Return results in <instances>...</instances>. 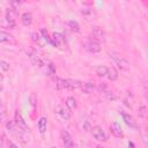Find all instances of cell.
Instances as JSON below:
<instances>
[{
	"label": "cell",
	"mask_w": 148,
	"mask_h": 148,
	"mask_svg": "<svg viewBox=\"0 0 148 148\" xmlns=\"http://www.w3.org/2000/svg\"><path fill=\"white\" fill-rule=\"evenodd\" d=\"M81 89H82V91H83L84 94H91V92L94 91V89H95V84H94V82H91V81L82 82Z\"/></svg>",
	"instance_id": "obj_12"
},
{
	"label": "cell",
	"mask_w": 148,
	"mask_h": 148,
	"mask_svg": "<svg viewBox=\"0 0 148 148\" xmlns=\"http://www.w3.org/2000/svg\"><path fill=\"white\" fill-rule=\"evenodd\" d=\"M0 43H14V38L6 31H0Z\"/></svg>",
	"instance_id": "obj_14"
},
{
	"label": "cell",
	"mask_w": 148,
	"mask_h": 148,
	"mask_svg": "<svg viewBox=\"0 0 148 148\" xmlns=\"http://www.w3.org/2000/svg\"><path fill=\"white\" fill-rule=\"evenodd\" d=\"M21 21H22V24L23 25L29 27L32 23V15H31V13H29V12L23 13L22 16H21Z\"/></svg>",
	"instance_id": "obj_13"
},
{
	"label": "cell",
	"mask_w": 148,
	"mask_h": 148,
	"mask_svg": "<svg viewBox=\"0 0 148 148\" xmlns=\"http://www.w3.org/2000/svg\"><path fill=\"white\" fill-rule=\"evenodd\" d=\"M56 87L58 89H68V82L67 80L65 79H60V77H57L56 79Z\"/></svg>",
	"instance_id": "obj_16"
},
{
	"label": "cell",
	"mask_w": 148,
	"mask_h": 148,
	"mask_svg": "<svg viewBox=\"0 0 148 148\" xmlns=\"http://www.w3.org/2000/svg\"><path fill=\"white\" fill-rule=\"evenodd\" d=\"M8 148H18L14 142H12V141H8Z\"/></svg>",
	"instance_id": "obj_30"
},
{
	"label": "cell",
	"mask_w": 148,
	"mask_h": 148,
	"mask_svg": "<svg viewBox=\"0 0 148 148\" xmlns=\"http://www.w3.org/2000/svg\"><path fill=\"white\" fill-rule=\"evenodd\" d=\"M9 67V62H7L6 60H0V69H2L3 72H8Z\"/></svg>",
	"instance_id": "obj_25"
},
{
	"label": "cell",
	"mask_w": 148,
	"mask_h": 148,
	"mask_svg": "<svg viewBox=\"0 0 148 148\" xmlns=\"http://www.w3.org/2000/svg\"><path fill=\"white\" fill-rule=\"evenodd\" d=\"M110 131H111L112 135H113V136H116V138H123V136H124V133H123L121 126H120V124H119V123H117V121H113V123L111 124Z\"/></svg>",
	"instance_id": "obj_9"
},
{
	"label": "cell",
	"mask_w": 148,
	"mask_h": 148,
	"mask_svg": "<svg viewBox=\"0 0 148 148\" xmlns=\"http://www.w3.org/2000/svg\"><path fill=\"white\" fill-rule=\"evenodd\" d=\"M37 126H38L39 132H40V133H44V132L46 131V126H47V118H46V117H40L39 120H38Z\"/></svg>",
	"instance_id": "obj_15"
},
{
	"label": "cell",
	"mask_w": 148,
	"mask_h": 148,
	"mask_svg": "<svg viewBox=\"0 0 148 148\" xmlns=\"http://www.w3.org/2000/svg\"><path fill=\"white\" fill-rule=\"evenodd\" d=\"M17 12L16 9H14L13 7H8L6 10V24H3L5 27H7L8 29H14L15 28V18H16Z\"/></svg>",
	"instance_id": "obj_2"
},
{
	"label": "cell",
	"mask_w": 148,
	"mask_h": 148,
	"mask_svg": "<svg viewBox=\"0 0 148 148\" xmlns=\"http://www.w3.org/2000/svg\"><path fill=\"white\" fill-rule=\"evenodd\" d=\"M67 82H68V89H71V90L81 88V84H82L81 81H79V80H73V79H67Z\"/></svg>",
	"instance_id": "obj_17"
},
{
	"label": "cell",
	"mask_w": 148,
	"mask_h": 148,
	"mask_svg": "<svg viewBox=\"0 0 148 148\" xmlns=\"http://www.w3.org/2000/svg\"><path fill=\"white\" fill-rule=\"evenodd\" d=\"M97 90H98V92H99V94L104 95V94L109 90V88H108V86H106L105 83H99V84L97 86Z\"/></svg>",
	"instance_id": "obj_24"
},
{
	"label": "cell",
	"mask_w": 148,
	"mask_h": 148,
	"mask_svg": "<svg viewBox=\"0 0 148 148\" xmlns=\"http://www.w3.org/2000/svg\"><path fill=\"white\" fill-rule=\"evenodd\" d=\"M125 104L128 106V108H132L133 106V103H134V98H133V95L130 92V94H127V96H126V98H125Z\"/></svg>",
	"instance_id": "obj_22"
},
{
	"label": "cell",
	"mask_w": 148,
	"mask_h": 148,
	"mask_svg": "<svg viewBox=\"0 0 148 148\" xmlns=\"http://www.w3.org/2000/svg\"><path fill=\"white\" fill-rule=\"evenodd\" d=\"M6 109H5V105L1 103V101H0V123L1 121H3L5 119H6Z\"/></svg>",
	"instance_id": "obj_23"
},
{
	"label": "cell",
	"mask_w": 148,
	"mask_h": 148,
	"mask_svg": "<svg viewBox=\"0 0 148 148\" xmlns=\"http://www.w3.org/2000/svg\"><path fill=\"white\" fill-rule=\"evenodd\" d=\"M120 114H121V118H123L124 123H125L128 127H131V128H133V130H138V128H139V125H138L136 120H134V118H133L130 113L121 111V112H120Z\"/></svg>",
	"instance_id": "obj_6"
},
{
	"label": "cell",
	"mask_w": 148,
	"mask_h": 148,
	"mask_svg": "<svg viewBox=\"0 0 148 148\" xmlns=\"http://www.w3.org/2000/svg\"><path fill=\"white\" fill-rule=\"evenodd\" d=\"M91 133H92V136L97 140V141H106L108 140V136L105 134V132L103 131V128L101 126H94L91 128Z\"/></svg>",
	"instance_id": "obj_7"
},
{
	"label": "cell",
	"mask_w": 148,
	"mask_h": 148,
	"mask_svg": "<svg viewBox=\"0 0 148 148\" xmlns=\"http://www.w3.org/2000/svg\"><path fill=\"white\" fill-rule=\"evenodd\" d=\"M128 147H131V148H134V145H133V142H128Z\"/></svg>",
	"instance_id": "obj_32"
},
{
	"label": "cell",
	"mask_w": 148,
	"mask_h": 148,
	"mask_svg": "<svg viewBox=\"0 0 148 148\" xmlns=\"http://www.w3.org/2000/svg\"><path fill=\"white\" fill-rule=\"evenodd\" d=\"M67 25H68L69 30L73 31V32H79V31H80V25H79V23H77L76 21H74V20L68 21V22H67Z\"/></svg>",
	"instance_id": "obj_19"
},
{
	"label": "cell",
	"mask_w": 148,
	"mask_h": 148,
	"mask_svg": "<svg viewBox=\"0 0 148 148\" xmlns=\"http://www.w3.org/2000/svg\"><path fill=\"white\" fill-rule=\"evenodd\" d=\"M65 104H66V106H67L69 110H74V109L76 108V99H75L74 97L69 96V97H67Z\"/></svg>",
	"instance_id": "obj_20"
},
{
	"label": "cell",
	"mask_w": 148,
	"mask_h": 148,
	"mask_svg": "<svg viewBox=\"0 0 148 148\" xmlns=\"http://www.w3.org/2000/svg\"><path fill=\"white\" fill-rule=\"evenodd\" d=\"M71 148H79V146H77V145H75V143H74V145H73V146H72V147H71Z\"/></svg>",
	"instance_id": "obj_33"
},
{
	"label": "cell",
	"mask_w": 148,
	"mask_h": 148,
	"mask_svg": "<svg viewBox=\"0 0 148 148\" xmlns=\"http://www.w3.org/2000/svg\"><path fill=\"white\" fill-rule=\"evenodd\" d=\"M51 148H56V147H51Z\"/></svg>",
	"instance_id": "obj_37"
},
{
	"label": "cell",
	"mask_w": 148,
	"mask_h": 148,
	"mask_svg": "<svg viewBox=\"0 0 148 148\" xmlns=\"http://www.w3.org/2000/svg\"><path fill=\"white\" fill-rule=\"evenodd\" d=\"M92 39H95L98 43L105 40V32H104V30L102 28H99V27L92 28Z\"/></svg>",
	"instance_id": "obj_8"
},
{
	"label": "cell",
	"mask_w": 148,
	"mask_h": 148,
	"mask_svg": "<svg viewBox=\"0 0 148 148\" xmlns=\"http://www.w3.org/2000/svg\"><path fill=\"white\" fill-rule=\"evenodd\" d=\"M81 13H82L83 15H89V14H91V9H89V8H83V9L81 10Z\"/></svg>",
	"instance_id": "obj_29"
},
{
	"label": "cell",
	"mask_w": 148,
	"mask_h": 148,
	"mask_svg": "<svg viewBox=\"0 0 148 148\" xmlns=\"http://www.w3.org/2000/svg\"><path fill=\"white\" fill-rule=\"evenodd\" d=\"M2 79H3V75H2L1 72H0V81H2Z\"/></svg>",
	"instance_id": "obj_34"
},
{
	"label": "cell",
	"mask_w": 148,
	"mask_h": 148,
	"mask_svg": "<svg viewBox=\"0 0 148 148\" xmlns=\"http://www.w3.org/2000/svg\"><path fill=\"white\" fill-rule=\"evenodd\" d=\"M61 139H62V143L65 146V148H71L74 142H73V139H72V135L67 132V131H62L61 133Z\"/></svg>",
	"instance_id": "obj_11"
},
{
	"label": "cell",
	"mask_w": 148,
	"mask_h": 148,
	"mask_svg": "<svg viewBox=\"0 0 148 148\" xmlns=\"http://www.w3.org/2000/svg\"><path fill=\"white\" fill-rule=\"evenodd\" d=\"M96 148H104V147H102V146H97Z\"/></svg>",
	"instance_id": "obj_36"
},
{
	"label": "cell",
	"mask_w": 148,
	"mask_h": 148,
	"mask_svg": "<svg viewBox=\"0 0 148 148\" xmlns=\"http://www.w3.org/2000/svg\"><path fill=\"white\" fill-rule=\"evenodd\" d=\"M52 45L53 46H58V47H61V46H64V44H65V37L61 35V34H59V32H54L53 35H52Z\"/></svg>",
	"instance_id": "obj_10"
},
{
	"label": "cell",
	"mask_w": 148,
	"mask_h": 148,
	"mask_svg": "<svg viewBox=\"0 0 148 148\" xmlns=\"http://www.w3.org/2000/svg\"><path fill=\"white\" fill-rule=\"evenodd\" d=\"M30 104H31L32 108H35L36 104H37V96L35 94H31L30 95Z\"/></svg>",
	"instance_id": "obj_28"
},
{
	"label": "cell",
	"mask_w": 148,
	"mask_h": 148,
	"mask_svg": "<svg viewBox=\"0 0 148 148\" xmlns=\"http://www.w3.org/2000/svg\"><path fill=\"white\" fill-rule=\"evenodd\" d=\"M54 112H56L61 119H64V120H69V118H71V110H69L66 105H64V104L57 105L56 109H54Z\"/></svg>",
	"instance_id": "obj_5"
},
{
	"label": "cell",
	"mask_w": 148,
	"mask_h": 148,
	"mask_svg": "<svg viewBox=\"0 0 148 148\" xmlns=\"http://www.w3.org/2000/svg\"><path fill=\"white\" fill-rule=\"evenodd\" d=\"M83 46H84V49H86L88 52H90V53H97V52L101 51V44H99L98 42H96L95 39H92V38L87 39V40L84 42Z\"/></svg>",
	"instance_id": "obj_4"
},
{
	"label": "cell",
	"mask_w": 148,
	"mask_h": 148,
	"mask_svg": "<svg viewBox=\"0 0 148 148\" xmlns=\"http://www.w3.org/2000/svg\"><path fill=\"white\" fill-rule=\"evenodd\" d=\"M14 123H15V125L17 126V128H18L21 132H23V133H28V132H29V127H28L25 120L23 119L22 114L18 112V110L15 111V114H14Z\"/></svg>",
	"instance_id": "obj_3"
},
{
	"label": "cell",
	"mask_w": 148,
	"mask_h": 148,
	"mask_svg": "<svg viewBox=\"0 0 148 148\" xmlns=\"http://www.w3.org/2000/svg\"><path fill=\"white\" fill-rule=\"evenodd\" d=\"M110 81H114L118 79V72L114 68H108V73L105 75Z\"/></svg>",
	"instance_id": "obj_18"
},
{
	"label": "cell",
	"mask_w": 148,
	"mask_h": 148,
	"mask_svg": "<svg viewBox=\"0 0 148 148\" xmlns=\"http://www.w3.org/2000/svg\"><path fill=\"white\" fill-rule=\"evenodd\" d=\"M109 56H110V58L113 60V62H114L121 71H127V69H130L131 64H130V61H128L127 59H125L123 56H120L119 53H117V52H114V51L109 52Z\"/></svg>",
	"instance_id": "obj_1"
},
{
	"label": "cell",
	"mask_w": 148,
	"mask_h": 148,
	"mask_svg": "<svg viewBox=\"0 0 148 148\" xmlns=\"http://www.w3.org/2000/svg\"><path fill=\"white\" fill-rule=\"evenodd\" d=\"M2 88H3V87H2V83H1V81H0V91L2 90Z\"/></svg>",
	"instance_id": "obj_35"
},
{
	"label": "cell",
	"mask_w": 148,
	"mask_h": 148,
	"mask_svg": "<svg viewBox=\"0 0 148 148\" xmlns=\"http://www.w3.org/2000/svg\"><path fill=\"white\" fill-rule=\"evenodd\" d=\"M95 71H96L97 76L103 77V76H105V75H106V73H108V67H105V66H97Z\"/></svg>",
	"instance_id": "obj_21"
},
{
	"label": "cell",
	"mask_w": 148,
	"mask_h": 148,
	"mask_svg": "<svg viewBox=\"0 0 148 148\" xmlns=\"http://www.w3.org/2000/svg\"><path fill=\"white\" fill-rule=\"evenodd\" d=\"M31 39H32L34 43L40 45V35H39L38 32H32V34H31Z\"/></svg>",
	"instance_id": "obj_26"
},
{
	"label": "cell",
	"mask_w": 148,
	"mask_h": 148,
	"mask_svg": "<svg viewBox=\"0 0 148 148\" xmlns=\"http://www.w3.org/2000/svg\"><path fill=\"white\" fill-rule=\"evenodd\" d=\"M2 146H3V140H2V136L0 135V148H2Z\"/></svg>",
	"instance_id": "obj_31"
},
{
	"label": "cell",
	"mask_w": 148,
	"mask_h": 148,
	"mask_svg": "<svg viewBox=\"0 0 148 148\" xmlns=\"http://www.w3.org/2000/svg\"><path fill=\"white\" fill-rule=\"evenodd\" d=\"M139 116L142 118H147V108L145 105H141L139 108Z\"/></svg>",
	"instance_id": "obj_27"
}]
</instances>
